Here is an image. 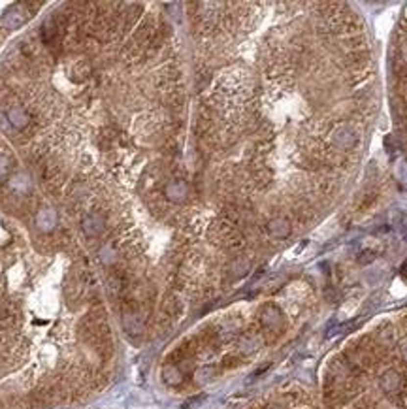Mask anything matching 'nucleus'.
Here are the masks:
<instances>
[{
	"mask_svg": "<svg viewBox=\"0 0 407 409\" xmlns=\"http://www.w3.org/2000/svg\"><path fill=\"white\" fill-rule=\"evenodd\" d=\"M379 385L386 394H400L404 390V375L394 368H390L381 375Z\"/></svg>",
	"mask_w": 407,
	"mask_h": 409,
	"instance_id": "nucleus-1",
	"label": "nucleus"
},
{
	"mask_svg": "<svg viewBox=\"0 0 407 409\" xmlns=\"http://www.w3.org/2000/svg\"><path fill=\"white\" fill-rule=\"evenodd\" d=\"M402 277H404V281H407V266H404V270H402Z\"/></svg>",
	"mask_w": 407,
	"mask_h": 409,
	"instance_id": "nucleus-2",
	"label": "nucleus"
}]
</instances>
